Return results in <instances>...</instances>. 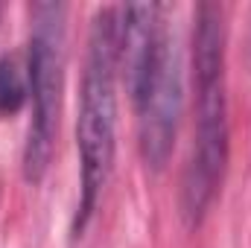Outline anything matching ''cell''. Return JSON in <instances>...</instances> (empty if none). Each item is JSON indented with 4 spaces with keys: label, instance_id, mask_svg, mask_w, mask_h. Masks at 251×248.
<instances>
[{
    "label": "cell",
    "instance_id": "cell-3",
    "mask_svg": "<svg viewBox=\"0 0 251 248\" xmlns=\"http://www.w3.org/2000/svg\"><path fill=\"white\" fill-rule=\"evenodd\" d=\"M117 6L97 9L88 35V56L79 88L76 152H79V201L73 234H82L97 213L117 152Z\"/></svg>",
    "mask_w": 251,
    "mask_h": 248
},
{
    "label": "cell",
    "instance_id": "cell-1",
    "mask_svg": "<svg viewBox=\"0 0 251 248\" xmlns=\"http://www.w3.org/2000/svg\"><path fill=\"white\" fill-rule=\"evenodd\" d=\"M117 56L137 114L143 164L161 173L176 149L184 114V62L167 26V6H117Z\"/></svg>",
    "mask_w": 251,
    "mask_h": 248
},
{
    "label": "cell",
    "instance_id": "cell-4",
    "mask_svg": "<svg viewBox=\"0 0 251 248\" xmlns=\"http://www.w3.org/2000/svg\"><path fill=\"white\" fill-rule=\"evenodd\" d=\"M29 44H26V73H29V105L32 117L24 143V178L38 184L53 161L59 114L64 91V18L62 3H35L29 9Z\"/></svg>",
    "mask_w": 251,
    "mask_h": 248
},
{
    "label": "cell",
    "instance_id": "cell-2",
    "mask_svg": "<svg viewBox=\"0 0 251 248\" xmlns=\"http://www.w3.org/2000/svg\"><path fill=\"white\" fill-rule=\"evenodd\" d=\"M193 155L184 170L181 210L199 225L222 184L231 149L228 79H225V9L201 3L193 26Z\"/></svg>",
    "mask_w": 251,
    "mask_h": 248
},
{
    "label": "cell",
    "instance_id": "cell-5",
    "mask_svg": "<svg viewBox=\"0 0 251 248\" xmlns=\"http://www.w3.org/2000/svg\"><path fill=\"white\" fill-rule=\"evenodd\" d=\"M29 102V73L15 53L0 56V117H15Z\"/></svg>",
    "mask_w": 251,
    "mask_h": 248
}]
</instances>
